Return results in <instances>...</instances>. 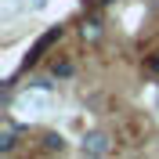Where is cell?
<instances>
[{
    "instance_id": "obj_1",
    "label": "cell",
    "mask_w": 159,
    "mask_h": 159,
    "mask_svg": "<svg viewBox=\"0 0 159 159\" xmlns=\"http://www.w3.org/2000/svg\"><path fill=\"white\" fill-rule=\"evenodd\" d=\"M112 152V134L109 130H87L83 141H80V156H90V159H101Z\"/></svg>"
},
{
    "instance_id": "obj_2",
    "label": "cell",
    "mask_w": 159,
    "mask_h": 159,
    "mask_svg": "<svg viewBox=\"0 0 159 159\" xmlns=\"http://www.w3.org/2000/svg\"><path fill=\"white\" fill-rule=\"evenodd\" d=\"M22 134H25V127H22V123H15L11 116H4V123H0V156H11V152L18 148Z\"/></svg>"
},
{
    "instance_id": "obj_3",
    "label": "cell",
    "mask_w": 159,
    "mask_h": 159,
    "mask_svg": "<svg viewBox=\"0 0 159 159\" xmlns=\"http://www.w3.org/2000/svg\"><path fill=\"white\" fill-rule=\"evenodd\" d=\"M58 36H61V29H51V33H43V36H40V40H36V47H33V51H29V58H25V69H29L33 61H36V58H40V54H43V47H47V43H54V40H58Z\"/></svg>"
},
{
    "instance_id": "obj_4",
    "label": "cell",
    "mask_w": 159,
    "mask_h": 159,
    "mask_svg": "<svg viewBox=\"0 0 159 159\" xmlns=\"http://www.w3.org/2000/svg\"><path fill=\"white\" fill-rule=\"evenodd\" d=\"M43 152H47V156H61V152H69V145H65L61 134L51 130V134H43Z\"/></svg>"
},
{
    "instance_id": "obj_5",
    "label": "cell",
    "mask_w": 159,
    "mask_h": 159,
    "mask_svg": "<svg viewBox=\"0 0 159 159\" xmlns=\"http://www.w3.org/2000/svg\"><path fill=\"white\" fill-rule=\"evenodd\" d=\"M101 33H105V29H101V22H98V18H87L83 25H80V36L87 40V43H98Z\"/></svg>"
},
{
    "instance_id": "obj_6",
    "label": "cell",
    "mask_w": 159,
    "mask_h": 159,
    "mask_svg": "<svg viewBox=\"0 0 159 159\" xmlns=\"http://www.w3.org/2000/svg\"><path fill=\"white\" fill-rule=\"evenodd\" d=\"M54 76H58V80H69L72 76V61H58V65H54Z\"/></svg>"
},
{
    "instance_id": "obj_7",
    "label": "cell",
    "mask_w": 159,
    "mask_h": 159,
    "mask_svg": "<svg viewBox=\"0 0 159 159\" xmlns=\"http://www.w3.org/2000/svg\"><path fill=\"white\" fill-rule=\"evenodd\" d=\"M25 7H33V11H40V7H47V0H25Z\"/></svg>"
}]
</instances>
